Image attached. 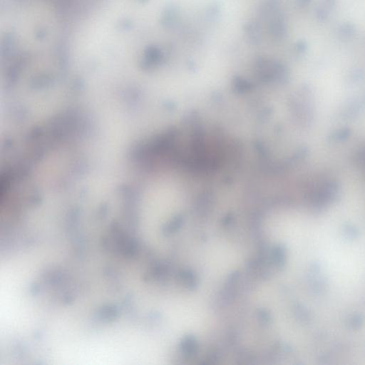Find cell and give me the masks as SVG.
Listing matches in <instances>:
<instances>
[{
	"mask_svg": "<svg viewBox=\"0 0 365 365\" xmlns=\"http://www.w3.org/2000/svg\"><path fill=\"white\" fill-rule=\"evenodd\" d=\"M340 186L336 181H327L317 186L311 193L312 204L323 206L332 202L340 192Z\"/></svg>",
	"mask_w": 365,
	"mask_h": 365,
	"instance_id": "cell-1",
	"label": "cell"
},
{
	"mask_svg": "<svg viewBox=\"0 0 365 365\" xmlns=\"http://www.w3.org/2000/svg\"><path fill=\"white\" fill-rule=\"evenodd\" d=\"M198 348L196 340L193 337H187L181 343V349L186 355L191 356L195 354Z\"/></svg>",
	"mask_w": 365,
	"mask_h": 365,
	"instance_id": "cell-2",
	"label": "cell"
},
{
	"mask_svg": "<svg viewBox=\"0 0 365 365\" xmlns=\"http://www.w3.org/2000/svg\"><path fill=\"white\" fill-rule=\"evenodd\" d=\"M181 280L183 285L189 288H195L196 285V278L191 272H184L181 274Z\"/></svg>",
	"mask_w": 365,
	"mask_h": 365,
	"instance_id": "cell-3",
	"label": "cell"
},
{
	"mask_svg": "<svg viewBox=\"0 0 365 365\" xmlns=\"http://www.w3.org/2000/svg\"><path fill=\"white\" fill-rule=\"evenodd\" d=\"M350 133V130L349 129L338 130L337 132L332 134V135L330 137V139L334 140V141H340V140H345L349 137Z\"/></svg>",
	"mask_w": 365,
	"mask_h": 365,
	"instance_id": "cell-4",
	"label": "cell"
},
{
	"mask_svg": "<svg viewBox=\"0 0 365 365\" xmlns=\"http://www.w3.org/2000/svg\"><path fill=\"white\" fill-rule=\"evenodd\" d=\"M354 161L360 166L365 168V147L362 148L360 150L357 151L354 156Z\"/></svg>",
	"mask_w": 365,
	"mask_h": 365,
	"instance_id": "cell-5",
	"label": "cell"
}]
</instances>
